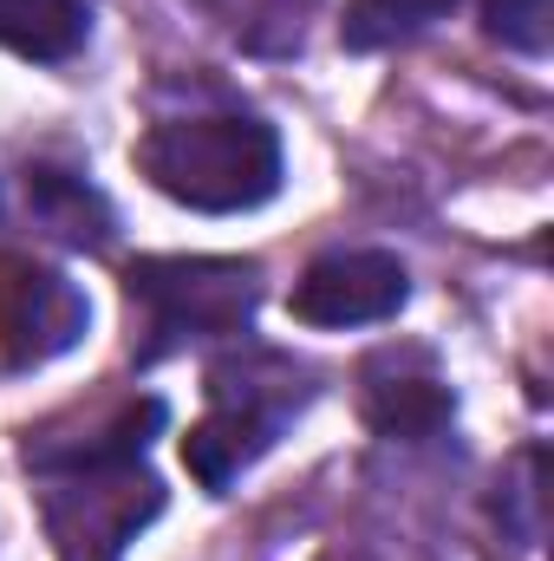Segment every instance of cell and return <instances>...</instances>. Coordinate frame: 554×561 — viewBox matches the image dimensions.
Wrapping results in <instances>:
<instances>
[{
  "label": "cell",
  "mask_w": 554,
  "mask_h": 561,
  "mask_svg": "<svg viewBox=\"0 0 554 561\" xmlns=\"http://www.w3.org/2000/svg\"><path fill=\"white\" fill-rule=\"evenodd\" d=\"M7 340H13V359L20 366H39L53 353H66L79 333H85V300L79 287L53 268H20L7 287V313H0Z\"/></svg>",
  "instance_id": "cell-5"
},
{
  "label": "cell",
  "mask_w": 554,
  "mask_h": 561,
  "mask_svg": "<svg viewBox=\"0 0 554 561\" xmlns=\"http://www.w3.org/2000/svg\"><path fill=\"white\" fill-rule=\"evenodd\" d=\"M450 412H457V399L430 373H417V379H405V373L399 379L366 373V424L385 431V437H430V431L450 424Z\"/></svg>",
  "instance_id": "cell-10"
},
{
  "label": "cell",
  "mask_w": 554,
  "mask_h": 561,
  "mask_svg": "<svg viewBox=\"0 0 554 561\" xmlns=\"http://www.w3.org/2000/svg\"><path fill=\"white\" fill-rule=\"evenodd\" d=\"M157 510H163L157 477L138 457H118V463L66 470V490H53V503H46V529L59 536V549H72V561H105L118 556Z\"/></svg>",
  "instance_id": "cell-3"
},
{
  "label": "cell",
  "mask_w": 554,
  "mask_h": 561,
  "mask_svg": "<svg viewBox=\"0 0 554 561\" xmlns=\"http://www.w3.org/2000/svg\"><path fill=\"white\" fill-rule=\"evenodd\" d=\"M209 20L255 59H287L307 39V20L320 0H203Z\"/></svg>",
  "instance_id": "cell-9"
},
{
  "label": "cell",
  "mask_w": 554,
  "mask_h": 561,
  "mask_svg": "<svg viewBox=\"0 0 554 561\" xmlns=\"http://www.w3.org/2000/svg\"><path fill=\"white\" fill-rule=\"evenodd\" d=\"M483 33L503 39L509 53L542 59L554 39V0H483Z\"/></svg>",
  "instance_id": "cell-12"
},
{
  "label": "cell",
  "mask_w": 554,
  "mask_h": 561,
  "mask_svg": "<svg viewBox=\"0 0 554 561\" xmlns=\"http://www.w3.org/2000/svg\"><path fill=\"white\" fill-rule=\"evenodd\" d=\"M26 203H33V216H39L53 236H66L72 249H105V242H112V209H105V196L85 190V183L66 176V170L33 163V170H26Z\"/></svg>",
  "instance_id": "cell-8"
},
{
  "label": "cell",
  "mask_w": 554,
  "mask_h": 561,
  "mask_svg": "<svg viewBox=\"0 0 554 561\" xmlns=\"http://www.w3.org/2000/svg\"><path fill=\"white\" fill-rule=\"evenodd\" d=\"M280 431H268V424L242 419V412H222V405H209V419L196 424L189 437H183V463H189V477L203 483V490H229L268 444H275Z\"/></svg>",
  "instance_id": "cell-6"
},
{
  "label": "cell",
  "mask_w": 554,
  "mask_h": 561,
  "mask_svg": "<svg viewBox=\"0 0 554 561\" xmlns=\"http://www.w3.org/2000/svg\"><path fill=\"white\" fill-rule=\"evenodd\" d=\"M138 170L183 209L242 216L280 190V138L262 118H170L138 144Z\"/></svg>",
  "instance_id": "cell-1"
},
{
  "label": "cell",
  "mask_w": 554,
  "mask_h": 561,
  "mask_svg": "<svg viewBox=\"0 0 554 561\" xmlns=\"http://www.w3.org/2000/svg\"><path fill=\"white\" fill-rule=\"evenodd\" d=\"M412 275L385 249H333L293 280L287 313L300 327H379L405 307Z\"/></svg>",
  "instance_id": "cell-4"
},
{
  "label": "cell",
  "mask_w": 554,
  "mask_h": 561,
  "mask_svg": "<svg viewBox=\"0 0 554 561\" xmlns=\"http://www.w3.org/2000/svg\"><path fill=\"white\" fill-rule=\"evenodd\" d=\"M125 294L150 320V333H163L157 346L196 340V333H242L262 307V262H242V255H143L125 275Z\"/></svg>",
  "instance_id": "cell-2"
},
{
  "label": "cell",
  "mask_w": 554,
  "mask_h": 561,
  "mask_svg": "<svg viewBox=\"0 0 554 561\" xmlns=\"http://www.w3.org/2000/svg\"><path fill=\"white\" fill-rule=\"evenodd\" d=\"M457 0H346V20H339V39L353 53H379V46H399L424 33L430 20H443Z\"/></svg>",
  "instance_id": "cell-11"
},
{
  "label": "cell",
  "mask_w": 554,
  "mask_h": 561,
  "mask_svg": "<svg viewBox=\"0 0 554 561\" xmlns=\"http://www.w3.org/2000/svg\"><path fill=\"white\" fill-rule=\"evenodd\" d=\"M92 13L85 0H0V46L39 66H59L85 46Z\"/></svg>",
  "instance_id": "cell-7"
}]
</instances>
